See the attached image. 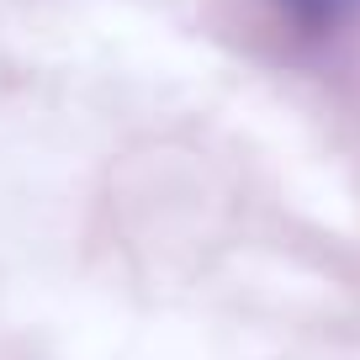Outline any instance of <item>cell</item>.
Segmentation results:
<instances>
[{
    "mask_svg": "<svg viewBox=\"0 0 360 360\" xmlns=\"http://www.w3.org/2000/svg\"><path fill=\"white\" fill-rule=\"evenodd\" d=\"M286 16H297L302 27H339L349 11V0H276Z\"/></svg>",
    "mask_w": 360,
    "mask_h": 360,
    "instance_id": "1",
    "label": "cell"
}]
</instances>
